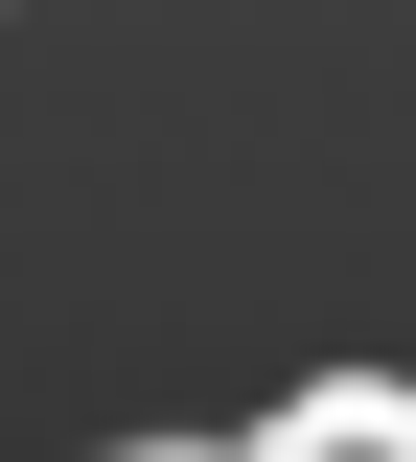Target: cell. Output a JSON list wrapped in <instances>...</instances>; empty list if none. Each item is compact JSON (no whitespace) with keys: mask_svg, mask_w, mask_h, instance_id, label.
Masks as SVG:
<instances>
[{"mask_svg":"<svg viewBox=\"0 0 416 462\" xmlns=\"http://www.w3.org/2000/svg\"><path fill=\"white\" fill-rule=\"evenodd\" d=\"M254 462H416V393L393 370H300V393L254 416Z\"/></svg>","mask_w":416,"mask_h":462,"instance_id":"6da1fadb","label":"cell"},{"mask_svg":"<svg viewBox=\"0 0 416 462\" xmlns=\"http://www.w3.org/2000/svg\"><path fill=\"white\" fill-rule=\"evenodd\" d=\"M116 462H254V439H116Z\"/></svg>","mask_w":416,"mask_h":462,"instance_id":"7a4b0ae2","label":"cell"}]
</instances>
